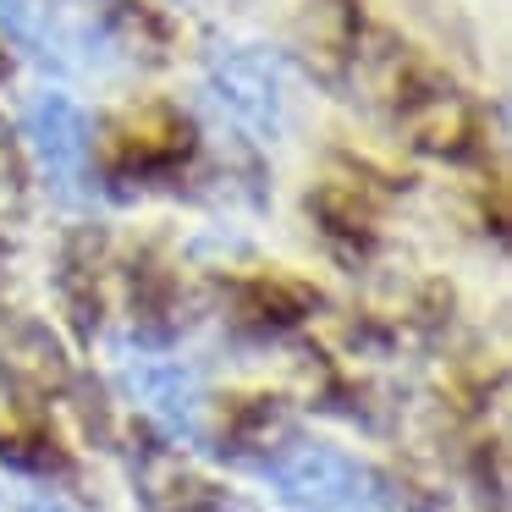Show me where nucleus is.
<instances>
[{
    "label": "nucleus",
    "mask_w": 512,
    "mask_h": 512,
    "mask_svg": "<svg viewBox=\"0 0 512 512\" xmlns=\"http://www.w3.org/2000/svg\"><path fill=\"white\" fill-rule=\"evenodd\" d=\"M270 490L287 512H386L375 474L320 441H292L265 463Z\"/></svg>",
    "instance_id": "obj_1"
},
{
    "label": "nucleus",
    "mask_w": 512,
    "mask_h": 512,
    "mask_svg": "<svg viewBox=\"0 0 512 512\" xmlns=\"http://www.w3.org/2000/svg\"><path fill=\"white\" fill-rule=\"evenodd\" d=\"M127 386H133V397L144 402L171 435H199L204 386L188 364H177V358H138V364L127 369Z\"/></svg>",
    "instance_id": "obj_4"
},
{
    "label": "nucleus",
    "mask_w": 512,
    "mask_h": 512,
    "mask_svg": "<svg viewBox=\"0 0 512 512\" xmlns=\"http://www.w3.org/2000/svg\"><path fill=\"white\" fill-rule=\"evenodd\" d=\"M23 138L34 149L39 182L56 199H89L94 171H89V116L78 111V100H67L61 89H39L23 111Z\"/></svg>",
    "instance_id": "obj_2"
},
{
    "label": "nucleus",
    "mask_w": 512,
    "mask_h": 512,
    "mask_svg": "<svg viewBox=\"0 0 512 512\" xmlns=\"http://www.w3.org/2000/svg\"><path fill=\"white\" fill-rule=\"evenodd\" d=\"M215 100L237 116L254 138H276L287 122V94H281V72L259 50H226L210 61Z\"/></svg>",
    "instance_id": "obj_3"
}]
</instances>
